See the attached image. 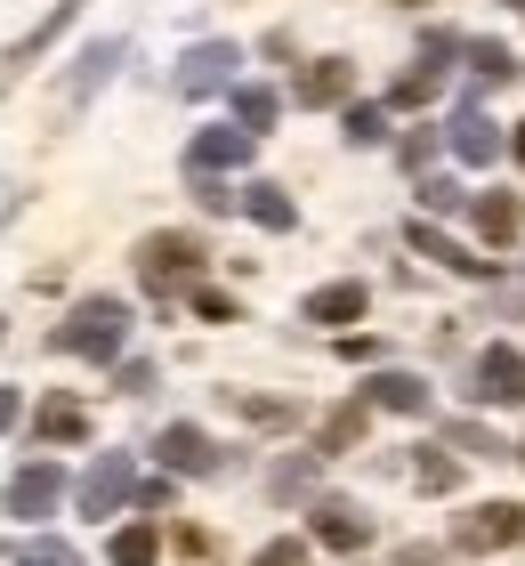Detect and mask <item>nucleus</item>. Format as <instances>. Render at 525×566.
Here are the masks:
<instances>
[{
  "mask_svg": "<svg viewBox=\"0 0 525 566\" xmlns=\"http://www.w3.org/2000/svg\"><path fill=\"white\" fill-rule=\"evenodd\" d=\"M138 502H146V510H154V518H162V510H170V502H178V478H170V470H154V478H146V485H138Z\"/></svg>",
  "mask_w": 525,
  "mask_h": 566,
  "instance_id": "obj_32",
  "label": "nucleus"
},
{
  "mask_svg": "<svg viewBox=\"0 0 525 566\" xmlns=\"http://www.w3.org/2000/svg\"><path fill=\"white\" fill-rule=\"evenodd\" d=\"M275 114H283V97L275 90H259V82H243V90H234V130H275Z\"/></svg>",
  "mask_w": 525,
  "mask_h": 566,
  "instance_id": "obj_25",
  "label": "nucleus"
},
{
  "mask_svg": "<svg viewBox=\"0 0 525 566\" xmlns=\"http://www.w3.org/2000/svg\"><path fill=\"white\" fill-rule=\"evenodd\" d=\"M388 566H437V551H429V543H405V551L388 558Z\"/></svg>",
  "mask_w": 525,
  "mask_h": 566,
  "instance_id": "obj_39",
  "label": "nucleus"
},
{
  "mask_svg": "<svg viewBox=\"0 0 525 566\" xmlns=\"http://www.w3.org/2000/svg\"><path fill=\"white\" fill-rule=\"evenodd\" d=\"M243 211L267 227V235H292V227H300V202L283 195V187H267V178H259V187H243Z\"/></svg>",
  "mask_w": 525,
  "mask_h": 566,
  "instance_id": "obj_22",
  "label": "nucleus"
},
{
  "mask_svg": "<svg viewBox=\"0 0 525 566\" xmlns=\"http://www.w3.org/2000/svg\"><path fill=\"white\" fill-rule=\"evenodd\" d=\"M105 558H114V566H154V558H162V526H154V518H129L114 543H105Z\"/></svg>",
  "mask_w": 525,
  "mask_h": 566,
  "instance_id": "obj_23",
  "label": "nucleus"
},
{
  "mask_svg": "<svg viewBox=\"0 0 525 566\" xmlns=\"http://www.w3.org/2000/svg\"><path fill=\"white\" fill-rule=\"evenodd\" d=\"M429 154H437V130H412V138H405V170H420Z\"/></svg>",
  "mask_w": 525,
  "mask_h": 566,
  "instance_id": "obj_38",
  "label": "nucleus"
},
{
  "mask_svg": "<svg viewBox=\"0 0 525 566\" xmlns=\"http://www.w3.org/2000/svg\"><path fill=\"white\" fill-rule=\"evenodd\" d=\"M57 494H65V470H57V461H24V470L9 478V510H17V518H49Z\"/></svg>",
  "mask_w": 525,
  "mask_h": 566,
  "instance_id": "obj_14",
  "label": "nucleus"
},
{
  "mask_svg": "<svg viewBox=\"0 0 525 566\" xmlns=\"http://www.w3.org/2000/svg\"><path fill=\"white\" fill-rule=\"evenodd\" d=\"M364 405H372V413H429V380L388 365V373L364 380Z\"/></svg>",
  "mask_w": 525,
  "mask_h": 566,
  "instance_id": "obj_17",
  "label": "nucleus"
},
{
  "mask_svg": "<svg viewBox=\"0 0 525 566\" xmlns=\"http://www.w3.org/2000/svg\"><path fill=\"white\" fill-rule=\"evenodd\" d=\"M510 154H517V163H525V122H510Z\"/></svg>",
  "mask_w": 525,
  "mask_h": 566,
  "instance_id": "obj_41",
  "label": "nucleus"
},
{
  "mask_svg": "<svg viewBox=\"0 0 525 566\" xmlns=\"http://www.w3.org/2000/svg\"><path fill=\"white\" fill-rule=\"evenodd\" d=\"M405 243L420 251V260H437L444 275H469V283H477V275L493 268V260H477V251H461V243L444 235V227H429V219H412V227H405Z\"/></svg>",
  "mask_w": 525,
  "mask_h": 566,
  "instance_id": "obj_16",
  "label": "nucleus"
},
{
  "mask_svg": "<svg viewBox=\"0 0 525 566\" xmlns=\"http://www.w3.org/2000/svg\"><path fill=\"white\" fill-rule=\"evenodd\" d=\"M444 446H453V453H485V461H502V453H510L485 421H444Z\"/></svg>",
  "mask_w": 525,
  "mask_h": 566,
  "instance_id": "obj_27",
  "label": "nucleus"
},
{
  "mask_svg": "<svg viewBox=\"0 0 525 566\" xmlns=\"http://www.w3.org/2000/svg\"><path fill=\"white\" fill-rule=\"evenodd\" d=\"M292 106H356V65L348 57H315L292 82Z\"/></svg>",
  "mask_w": 525,
  "mask_h": 566,
  "instance_id": "obj_12",
  "label": "nucleus"
},
{
  "mask_svg": "<svg viewBox=\"0 0 525 566\" xmlns=\"http://www.w3.org/2000/svg\"><path fill=\"white\" fill-rule=\"evenodd\" d=\"M122 340H129V307L114 292L82 300L57 332H49V348H57V356H97V365H105V356H122Z\"/></svg>",
  "mask_w": 525,
  "mask_h": 566,
  "instance_id": "obj_1",
  "label": "nucleus"
},
{
  "mask_svg": "<svg viewBox=\"0 0 525 566\" xmlns=\"http://www.w3.org/2000/svg\"><path fill=\"white\" fill-rule=\"evenodd\" d=\"M517 461H525V446H517Z\"/></svg>",
  "mask_w": 525,
  "mask_h": 566,
  "instance_id": "obj_43",
  "label": "nucleus"
},
{
  "mask_svg": "<svg viewBox=\"0 0 525 566\" xmlns=\"http://www.w3.org/2000/svg\"><path fill=\"white\" fill-rule=\"evenodd\" d=\"M339 130H348V146H380L388 138V114L380 106H348V114H339Z\"/></svg>",
  "mask_w": 525,
  "mask_h": 566,
  "instance_id": "obj_29",
  "label": "nucleus"
},
{
  "mask_svg": "<svg viewBox=\"0 0 525 566\" xmlns=\"http://www.w3.org/2000/svg\"><path fill=\"white\" fill-rule=\"evenodd\" d=\"M444 57H453V33H429V49L388 82V106H429V97L444 90Z\"/></svg>",
  "mask_w": 525,
  "mask_h": 566,
  "instance_id": "obj_8",
  "label": "nucleus"
},
{
  "mask_svg": "<svg viewBox=\"0 0 525 566\" xmlns=\"http://www.w3.org/2000/svg\"><path fill=\"white\" fill-rule=\"evenodd\" d=\"M517 17H525V0H517Z\"/></svg>",
  "mask_w": 525,
  "mask_h": 566,
  "instance_id": "obj_42",
  "label": "nucleus"
},
{
  "mask_svg": "<svg viewBox=\"0 0 525 566\" xmlns=\"http://www.w3.org/2000/svg\"><path fill=\"white\" fill-rule=\"evenodd\" d=\"M227 397L243 405L251 421H267V429H275V421H300V405H292V397H251V389H227Z\"/></svg>",
  "mask_w": 525,
  "mask_h": 566,
  "instance_id": "obj_31",
  "label": "nucleus"
},
{
  "mask_svg": "<svg viewBox=\"0 0 525 566\" xmlns=\"http://www.w3.org/2000/svg\"><path fill=\"white\" fill-rule=\"evenodd\" d=\"M195 268H202V243L195 235H146L138 243V283H146L154 300H170L178 283L195 292Z\"/></svg>",
  "mask_w": 525,
  "mask_h": 566,
  "instance_id": "obj_3",
  "label": "nucleus"
},
{
  "mask_svg": "<svg viewBox=\"0 0 525 566\" xmlns=\"http://www.w3.org/2000/svg\"><path fill=\"white\" fill-rule=\"evenodd\" d=\"M364 307H372V292L348 275V283H315V292L300 300V324H364Z\"/></svg>",
  "mask_w": 525,
  "mask_h": 566,
  "instance_id": "obj_15",
  "label": "nucleus"
},
{
  "mask_svg": "<svg viewBox=\"0 0 525 566\" xmlns=\"http://www.w3.org/2000/svg\"><path fill=\"white\" fill-rule=\"evenodd\" d=\"M122 57H129V41H97V49H82V57H73V82H65V97L82 106L90 90H105V82H114V65H122Z\"/></svg>",
  "mask_w": 525,
  "mask_h": 566,
  "instance_id": "obj_21",
  "label": "nucleus"
},
{
  "mask_svg": "<svg viewBox=\"0 0 525 566\" xmlns=\"http://www.w3.org/2000/svg\"><path fill=\"white\" fill-rule=\"evenodd\" d=\"M73 17H82V0H49V17L33 24V33H24V41H9V49H0V97H9L17 82H24V73H33L41 57H49V49H57V33H65V24Z\"/></svg>",
  "mask_w": 525,
  "mask_h": 566,
  "instance_id": "obj_5",
  "label": "nucleus"
},
{
  "mask_svg": "<svg viewBox=\"0 0 525 566\" xmlns=\"http://www.w3.org/2000/svg\"><path fill=\"white\" fill-rule=\"evenodd\" d=\"M453 202H461L453 178H420V211H453Z\"/></svg>",
  "mask_w": 525,
  "mask_h": 566,
  "instance_id": "obj_34",
  "label": "nucleus"
},
{
  "mask_svg": "<svg viewBox=\"0 0 525 566\" xmlns=\"http://www.w3.org/2000/svg\"><path fill=\"white\" fill-rule=\"evenodd\" d=\"M195 202H202V211H234L243 195H227V178H195Z\"/></svg>",
  "mask_w": 525,
  "mask_h": 566,
  "instance_id": "obj_35",
  "label": "nucleus"
},
{
  "mask_svg": "<svg viewBox=\"0 0 525 566\" xmlns=\"http://www.w3.org/2000/svg\"><path fill=\"white\" fill-rule=\"evenodd\" d=\"M477 405H525V348L485 340V356H477Z\"/></svg>",
  "mask_w": 525,
  "mask_h": 566,
  "instance_id": "obj_9",
  "label": "nucleus"
},
{
  "mask_svg": "<svg viewBox=\"0 0 525 566\" xmlns=\"http://www.w3.org/2000/svg\"><path fill=\"white\" fill-rule=\"evenodd\" d=\"M364 429H372V405H364V397H348V405H339V413H324V421H315V453H356L364 446Z\"/></svg>",
  "mask_w": 525,
  "mask_h": 566,
  "instance_id": "obj_18",
  "label": "nucleus"
},
{
  "mask_svg": "<svg viewBox=\"0 0 525 566\" xmlns=\"http://www.w3.org/2000/svg\"><path fill=\"white\" fill-rule=\"evenodd\" d=\"M170 90L178 97H219V90L234 97V90H243V49H234V41H195L187 57H178Z\"/></svg>",
  "mask_w": 525,
  "mask_h": 566,
  "instance_id": "obj_2",
  "label": "nucleus"
},
{
  "mask_svg": "<svg viewBox=\"0 0 525 566\" xmlns=\"http://www.w3.org/2000/svg\"><path fill=\"white\" fill-rule=\"evenodd\" d=\"M315 543H324V551H364V543H372V518H364L356 502H324V510H315Z\"/></svg>",
  "mask_w": 525,
  "mask_h": 566,
  "instance_id": "obj_20",
  "label": "nucleus"
},
{
  "mask_svg": "<svg viewBox=\"0 0 525 566\" xmlns=\"http://www.w3.org/2000/svg\"><path fill=\"white\" fill-rule=\"evenodd\" d=\"M251 566H307V543H300V534H283V543H267Z\"/></svg>",
  "mask_w": 525,
  "mask_h": 566,
  "instance_id": "obj_33",
  "label": "nucleus"
},
{
  "mask_svg": "<svg viewBox=\"0 0 525 566\" xmlns=\"http://www.w3.org/2000/svg\"><path fill=\"white\" fill-rule=\"evenodd\" d=\"M251 163V130H195V146H187V178H219V170H243Z\"/></svg>",
  "mask_w": 525,
  "mask_h": 566,
  "instance_id": "obj_13",
  "label": "nucleus"
},
{
  "mask_svg": "<svg viewBox=\"0 0 525 566\" xmlns=\"http://www.w3.org/2000/svg\"><path fill=\"white\" fill-rule=\"evenodd\" d=\"M412 485H420V494H453V485H461V453L429 446V453L412 461Z\"/></svg>",
  "mask_w": 525,
  "mask_h": 566,
  "instance_id": "obj_26",
  "label": "nucleus"
},
{
  "mask_svg": "<svg viewBox=\"0 0 525 566\" xmlns=\"http://www.w3.org/2000/svg\"><path fill=\"white\" fill-rule=\"evenodd\" d=\"M339 356H348V365H372L380 340H364V332H339Z\"/></svg>",
  "mask_w": 525,
  "mask_h": 566,
  "instance_id": "obj_37",
  "label": "nucleus"
},
{
  "mask_svg": "<svg viewBox=\"0 0 525 566\" xmlns=\"http://www.w3.org/2000/svg\"><path fill=\"white\" fill-rule=\"evenodd\" d=\"M17 421V389H0V429H9Z\"/></svg>",
  "mask_w": 525,
  "mask_h": 566,
  "instance_id": "obj_40",
  "label": "nucleus"
},
{
  "mask_svg": "<svg viewBox=\"0 0 525 566\" xmlns=\"http://www.w3.org/2000/svg\"><path fill=\"white\" fill-rule=\"evenodd\" d=\"M444 146H453L469 170H493V163H502V146H510V130H502L485 106H461V114H453V138H444Z\"/></svg>",
  "mask_w": 525,
  "mask_h": 566,
  "instance_id": "obj_10",
  "label": "nucleus"
},
{
  "mask_svg": "<svg viewBox=\"0 0 525 566\" xmlns=\"http://www.w3.org/2000/svg\"><path fill=\"white\" fill-rule=\"evenodd\" d=\"M469 73H477V90H510L525 65L510 57V41H469Z\"/></svg>",
  "mask_w": 525,
  "mask_h": 566,
  "instance_id": "obj_24",
  "label": "nucleus"
},
{
  "mask_svg": "<svg viewBox=\"0 0 525 566\" xmlns=\"http://www.w3.org/2000/svg\"><path fill=\"white\" fill-rule=\"evenodd\" d=\"M307 485H315V461H283L275 470V494H307Z\"/></svg>",
  "mask_w": 525,
  "mask_h": 566,
  "instance_id": "obj_36",
  "label": "nucleus"
},
{
  "mask_svg": "<svg viewBox=\"0 0 525 566\" xmlns=\"http://www.w3.org/2000/svg\"><path fill=\"white\" fill-rule=\"evenodd\" d=\"M17 566H82V551L57 543V534H33V543L17 551Z\"/></svg>",
  "mask_w": 525,
  "mask_h": 566,
  "instance_id": "obj_30",
  "label": "nucleus"
},
{
  "mask_svg": "<svg viewBox=\"0 0 525 566\" xmlns=\"http://www.w3.org/2000/svg\"><path fill=\"white\" fill-rule=\"evenodd\" d=\"M510 543H525V502H485V510H469L453 526V551H469V558L510 551Z\"/></svg>",
  "mask_w": 525,
  "mask_h": 566,
  "instance_id": "obj_6",
  "label": "nucleus"
},
{
  "mask_svg": "<svg viewBox=\"0 0 525 566\" xmlns=\"http://www.w3.org/2000/svg\"><path fill=\"white\" fill-rule=\"evenodd\" d=\"M469 219H477V235H485L493 251L525 235V202H517V195H493V187H485L477 202H469Z\"/></svg>",
  "mask_w": 525,
  "mask_h": 566,
  "instance_id": "obj_19",
  "label": "nucleus"
},
{
  "mask_svg": "<svg viewBox=\"0 0 525 566\" xmlns=\"http://www.w3.org/2000/svg\"><path fill=\"white\" fill-rule=\"evenodd\" d=\"M82 437H90V413H82V397H73V389L33 397V446H82Z\"/></svg>",
  "mask_w": 525,
  "mask_h": 566,
  "instance_id": "obj_11",
  "label": "nucleus"
},
{
  "mask_svg": "<svg viewBox=\"0 0 525 566\" xmlns=\"http://www.w3.org/2000/svg\"><path fill=\"white\" fill-rule=\"evenodd\" d=\"M154 453H162V470H170V478H210V470H227V446H219L210 429H195V421H170Z\"/></svg>",
  "mask_w": 525,
  "mask_h": 566,
  "instance_id": "obj_7",
  "label": "nucleus"
},
{
  "mask_svg": "<svg viewBox=\"0 0 525 566\" xmlns=\"http://www.w3.org/2000/svg\"><path fill=\"white\" fill-rule=\"evenodd\" d=\"M138 461L129 453H97L90 470H82V485H73V502H82V518H114L122 502H138Z\"/></svg>",
  "mask_w": 525,
  "mask_h": 566,
  "instance_id": "obj_4",
  "label": "nucleus"
},
{
  "mask_svg": "<svg viewBox=\"0 0 525 566\" xmlns=\"http://www.w3.org/2000/svg\"><path fill=\"white\" fill-rule=\"evenodd\" d=\"M187 307H195L202 324H243V307H234V292H219V283H195V292H187Z\"/></svg>",
  "mask_w": 525,
  "mask_h": 566,
  "instance_id": "obj_28",
  "label": "nucleus"
}]
</instances>
